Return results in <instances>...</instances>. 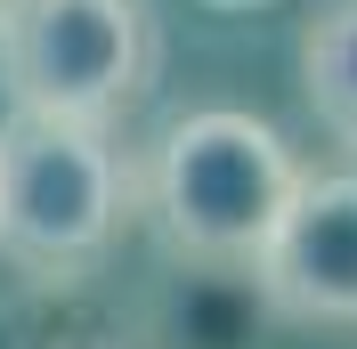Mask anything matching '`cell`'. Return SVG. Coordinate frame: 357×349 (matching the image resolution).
<instances>
[{
  "mask_svg": "<svg viewBox=\"0 0 357 349\" xmlns=\"http://www.w3.org/2000/svg\"><path fill=\"white\" fill-rule=\"evenodd\" d=\"M292 179H301V163H292L276 122H260L244 106H203L162 131L155 163H146V211L178 260L252 268Z\"/></svg>",
  "mask_w": 357,
  "mask_h": 349,
  "instance_id": "1",
  "label": "cell"
},
{
  "mask_svg": "<svg viewBox=\"0 0 357 349\" xmlns=\"http://www.w3.org/2000/svg\"><path fill=\"white\" fill-rule=\"evenodd\" d=\"M130 211V171L98 122L8 114L0 122V260L41 284L89 276Z\"/></svg>",
  "mask_w": 357,
  "mask_h": 349,
  "instance_id": "2",
  "label": "cell"
},
{
  "mask_svg": "<svg viewBox=\"0 0 357 349\" xmlns=\"http://www.w3.org/2000/svg\"><path fill=\"white\" fill-rule=\"evenodd\" d=\"M8 106L114 131L155 82L146 0H0Z\"/></svg>",
  "mask_w": 357,
  "mask_h": 349,
  "instance_id": "3",
  "label": "cell"
},
{
  "mask_svg": "<svg viewBox=\"0 0 357 349\" xmlns=\"http://www.w3.org/2000/svg\"><path fill=\"white\" fill-rule=\"evenodd\" d=\"M260 301L284 325L357 333V171H301L284 211L252 252Z\"/></svg>",
  "mask_w": 357,
  "mask_h": 349,
  "instance_id": "4",
  "label": "cell"
},
{
  "mask_svg": "<svg viewBox=\"0 0 357 349\" xmlns=\"http://www.w3.org/2000/svg\"><path fill=\"white\" fill-rule=\"evenodd\" d=\"M301 89L309 114L357 154V0H325L301 33Z\"/></svg>",
  "mask_w": 357,
  "mask_h": 349,
  "instance_id": "5",
  "label": "cell"
},
{
  "mask_svg": "<svg viewBox=\"0 0 357 349\" xmlns=\"http://www.w3.org/2000/svg\"><path fill=\"white\" fill-rule=\"evenodd\" d=\"M203 8H268V0H203Z\"/></svg>",
  "mask_w": 357,
  "mask_h": 349,
  "instance_id": "6",
  "label": "cell"
}]
</instances>
